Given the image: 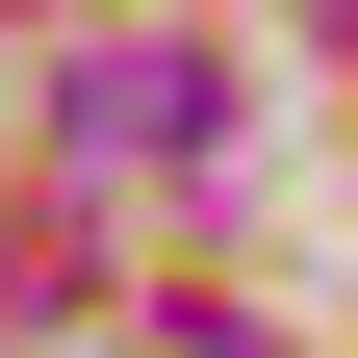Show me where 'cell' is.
<instances>
[{
    "label": "cell",
    "mask_w": 358,
    "mask_h": 358,
    "mask_svg": "<svg viewBox=\"0 0 358 358\" xmlns=\"http://www.w3.org/2000/svg\"><path fill=\"white\" fill-rule=\"evenodd\" d=\"M231 52H205V26H103V52L52 77V154L103 179V205H179V179H231Z\"/></svg>",
    "instance_id": "obj_1"
}]
</instances>
